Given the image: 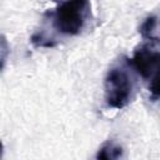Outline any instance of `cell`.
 I'll return each instance as SVG.
<instances>
[{
    "label": "cell",
    "mask_w": 160,
    "mask_h": 160,
    "mask_svg": "<svg viewBox=\"0 0 160 160\" xmlns=\"http://www.w3.org/2000/svg\"><path fill=\"white\" fill-rule=\"evenodd\" d=\"M139 31L144 39L160 44V9L149 14L144 19Z\"/></svg>",
    "instance_id": "cell-4"
},
{
    "label": "cell",
    "mask_w": 160,
    "mask_h": 160,
    "mask_svg": "<svg viewBox=\"0 0 160 160\" xmlns=\"http://www.w3.org/2000/svg\"><path fill=\"white\" fill-rule=\"evenodd\" d=\"M130 62L135 72L146 82L152 99H160V51L149 45L135 49Z\"/></svg>",
    "instance_id": "cell-3"
},
{
    "label": "cell",
    "mask_w": 160,
    "mask_h": 160,
    "mask_svg": "<svg viewBox=\"0 0 160 160\" xmlns=\"http://www.w3.org/2000/svg\"><path fill=\"white\" fill-rule=\"evenodd\" d=\"M134 71L128 58H122L108 70L104 79V100L109 108L120 110L130 104L135 92Z\"/></svg>",
    "instance_id": "cell-2"
},
{
    "label": "cell",
    "mask_w": 160,
    "mask_h": 160,
    "mask_svg": "<svg viewBox=\"0 0 160 160\" xmlns=\"http://www.w3.org/2000/svg\"><path fill=\"white\" fill-rule=\"evenodd\" d=\"M124 150L120 144L114 140L105 141L96 152V160H120L122 158Z\"/></svg>",
    "instance_id": "cell-5"
},
{
    "label": "cell",
    "mask_w": 160,
    "mask_h": 160,
    "mask_svg": "<svg viewBox=\"0 0 160 160\" xmlns=\"http://www.w3.org/2000/svg\"><path fill=\"white\" fill-rule=\"evenodd\" d=\"M91 18V5L86 0L61 1L45 12L50 28L61 36L79 35Z\"/></svg>",
    "instance_id": "cell-1"
}]
</instances>
